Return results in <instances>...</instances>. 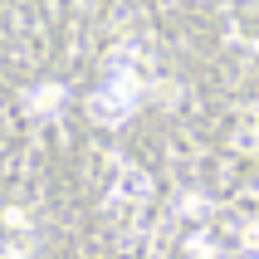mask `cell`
I'll list each match as a JSON object with an SVG mask.
<instances>
[{
	"label": "cell",
	"mask_w": 259,
	"mask_h": 259,
	"mask_svg": "<svg viewBox=\"0 0 259 259\" xmlns=\"http://www.w3.org/2000/svg\"><path fill=\"white\" fill-rule=\"evenodd\" d=\"M59 108H64V88H59V83H39L34 93H29V113H39V117L49 113V117H54Z\"/></svg>",
	"instance_id": "6da1fadb"
},
{
	"label": "cell",
	"mask_w": 259,
	"mask_h": 259,
	"mask_svg": "<svg viewBox=\"0 0 259 259\" xmlns=\"http://www.w3.org/2000/svg\"><path fill=\"white\" fill-rule=\"evenodd\" d=\"M0 259H25V245H15V249H0Z\"/></svg>",
	"instance_id": "7a4b0ae2"
}]
</instances>
